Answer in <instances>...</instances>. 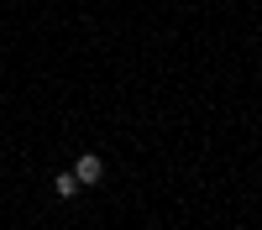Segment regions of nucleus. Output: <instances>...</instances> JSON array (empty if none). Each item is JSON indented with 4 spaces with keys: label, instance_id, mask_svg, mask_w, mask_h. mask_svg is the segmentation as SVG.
<instances>
[{
    "label": "nucleus",
    "instance_id": "nucleus-1",
    "mask_svg": "<svg viewBox=\"0 0 262 230\" xmlns=\"http://www.w3.org/2000/svg\"><path fill=\"white\" fill-rule=\"evenodd\" d=\"M74 178H79L84 188L105 183V157H100V152H79V157H74Z\"/></svg>",
    "mask_w": 262,
    "mask_h": 230
},
{
    "label": "nucleus",
    "instance_id": "nucleus-2",
    "mask_svg": "<svg viewBox=\"0 0 262 230\" xmlns=\"http://www.w3.org/2000/svg\"><path fill=\"white\" fill-rule=\"evenodd\" d=\"M79 188H84V183L74 178V167H69V173H53V194H58V199H74Z\"/></svg>",
    "mask_w": 262,
    "mask_h": 230
}]
</instances>
